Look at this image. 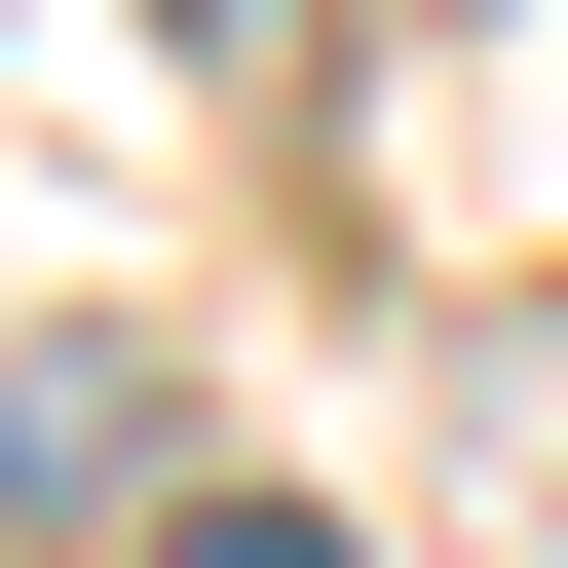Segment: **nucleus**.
I'll list each match as a JSON object with an SVG mask.
<instances>
[{
  "label": "nucleus",
  "mask_w": 568,
  "mask_h": 568,
  "mask_svg": "<svg viewBox=\"0 0 568 568\" xmlns=\"http://www.w3.org/2000/svg\"><path fill=\"white\" fill-rule=\"evenodd\" d=\"M152 39H190V77H304V0H152Z\"/></svg>",
  "instance_id": "nucleus-3"
},
{
  "label": "nucleus",
  "mask_w": 568,
  "mask_h": 568,
  "mask_svg": "<svg viewBox=\"0 0 568 568\" xmlns=\"http://www.w3.org/2000/svg\"><path fill=\"white\" fill-rule=\"evenodd\" d=\"M152 568H342V530H304V493H152Z\"/></svg>",
  "instance_id": "nucleus-2"
},
{
  "label": "nucleus",
  "mask_w": 568,
  "mask_h": 568,
  "mask_svg": "<svg viewBox=\"0 0 568 568\" xmlns=\"http://www.w3.org/2000/svg\"><path fill=\"white\" fill-rule=\"evenodd\" d=\"M152 493V342H0V530H114Z\"/></svg>",
  "instance_id": "nucleus-1"
}]
</instances>
